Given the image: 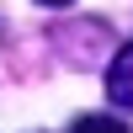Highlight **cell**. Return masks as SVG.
<instances>
[{
    "instance_id": "cell-2",
    "label": "cell",
    "mask_w": 133,
    "mask_h": 133,
    "mask_svg": "<svg viewBox=\"0 0 133 133\" xmlns=\"http://www.w3.org/2000/svg\"><path fill=\"white\" fill-rule=\"evenodd\" d=\"M69 133H128V128L117 123V117H80Z\"/></svg>"
},
{
    "instance_id": "cell-3",
    "label": "cell",
    "mask_w": 133,
    "mask_h": 133,
    "mask_svg": "<svg viewBox=\"0 0 133 133\" xmlns=\"http://www.w3.org/2000/svg\"><path fill=\"white\" fill-rule=\"evenodd\" d=\"M37 5H53V11H59V5H69V0H37Z\"/></svg>"
},
{
    "instance_id": "cell-1",
    "label": "cell",
    "mask_w": 133,
    "mask_h": 133,
    "mask_svg": "<svg viewBox=\"0 0 133 133\" xmlns=\"http://www.w3.org/2000/svg\"><path fill=\"white\" fill-rule=\"evenodd\" d=\"M107 96H112V107L133 112V43H123L112 53V64H107Z\"/></svg>"
}]
</instances>
